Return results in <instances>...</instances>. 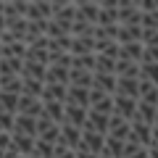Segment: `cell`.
Here are the masks:
<instances>
[{"label": "cell", "mask_w": 158, "mask_h": 158, "mask_svg": "<svg viewBox=\"0 0 158 158\" xmlns=\"http://www.w3.org/2000/svg\"><path fill=\"white\" fill-rule=\"evenodd\" d=\"M150 132L153 127L142 124V121H132L129 124V137H127V142H132V145H140V148H150Z\"/></svg>", "instance_id": "6da1fadb"}, {"label": "cell", "mask_w": 158, "mask_h": 158, "mask_svg": "<svg viewBox=\"0 0 158 158\" xmlns=\"http://www.w3.org/2000/svg\"><path fill=\"white\" fill-rule=\"evenodd\" d=\"M113 113L132 124V121H135V116H137V100H132V98H121V95H113Z\"/></svg>", "instance_id": "7a4b0ae2"}, {"label": "cell", "mask_w": 158, "mask_h": 158, "mask_svg": "<svg viewBox=\"0 0 158 158\" xmlns=\"http://www.w3.org/2000/svg\"><path fill=\"white\" fill-rule=\"evenodd\" d=\"M108 137L127 142V137H129V121H124L121 116H116V113H113V116L108 118Z\"/></svg>", "instance_id": "3957f363"}, {"label": "cell", "mask_w": 158, "mask_h": 158, "mask_svg": "<svg viewBox=\"0 0 158 158\" xmlns=\"http://www.w3.org/2000/svg\"><path fill=\"white\" fill-rule=\"evenodd\" d=\"M116 95L140 100V79H121V77H116Z\"/></svg>", "instance_id": "277c9868"}, {"label": "cell", "mask_w": 158, "mask_h": 158, "mask_svg": "<svg viewBox=\"0 0 158 158\" xmlns=\"http://www.w3.org/2000/svg\"><path fill=\"white\" fill-rule=\"evenodd\" d=\"M92 87L103 90L106 95H116V77L113 74H92Z\"/></svg>", "instance_id": "5b68a950"}, {"label": "cell", "mask_w": 158, "mask_h": 158, "mask_svg": "<svg viewBox=\"0 0 158 158\" xmlns=\"http://www.w3.org/2000/svg\"><path fill=\"white\" fill-rule=\"evenodd\" d=\"M118 58H121V61L140 63V61H142V42H127V45H121Z\"/></svg>", "instance_id": "8992f818"}, {"label": "cell", "mask_w": 158, "mask_h": 158, "mask_svg": "<svg viewBox=\"0 0 158 158\" xmlns=\"http://www.w3.org/2000/svg\"><path fill=\"white\" fill-rule=\"evenodd\" d=\"M116 77L121 79H140V63H132V61H116Z\"/></svg>", "instance_id": "52a82bcc"}, {"label": "cell", "mask_w": 158, "mask_h": 158, "mask_svg": "<svg viewBox=\"0 0 158 158\" xmlns=\"http://www.w3.org/2000/svg\"><path fill=\"white\" fill-rule=\"evenodd\" d=\"M124 148H127V142L113 140V137H106V148H103L100 158H124Z\"/></svg>", "instance_id": "ba28073f"}, {"label": "cell", "mask_w": 158, "mask_h": 158, "mask_svg": "<svg viewBox=\"0 0 158 158\" xmlns=\"http://www.w3.org/2000/svg\"><path fill=\"white\" fill-rule=\"evenodd\" d=\"M156 108L158 106H148V103H142V100H137V121H142V124H148V127H153L156 124Z\"/></svg>", "instance_id": "9c48e42d"}, {"label": "cell", "mask_w": 158, "mask_h": 158, "mask_svg": "<svg viewBox=\"0 0 158 158\" xmlns=\"http://www.w3.org/2000/svg\"><path fill=\"white\" fill-rule=\"evenodd\" d=\"M140 100L148 103V106H158V87L140 79Z\"/></svg>", "instance_id": "30bf717a"}, {"label": "cell", "mask_w": 158, "mask_h": 158, "mask_svg": "<svg viewBox=\"0 0 158 158\" xmlns=\"http://www.w3.org/2000/svg\"><path fill=\"white\" fill-rule=\"evenodd\" d=\"M95 71L98 74H113L116 71V61L108 56H103V53H95ZM116 77V74H113Z\"/></svg>", "instance_id": "8fae6325"}, {"label": "cell", "mask_w": 158, "mask_h": 158, "mask_svg": "<svg viewBox=\"0 0 158 158\" xmlns=\"http://www.w3.org/2000/svg\"><path fill=\"white\" fill-rule=\"evenodd\" d=\"M140 79L158 87V63H140Z\"/></svg>", "instance_id": "7c38bea8"}, {"label": "cell", "mask_w": 158, "mask_h": 158, "mask_svg": "<svg viewBox=\"0 0 158 158\" xmlns=\"http://www.w3.org/2000/svg\"><path fill=\"white\" fill-rule=\"evenodd\" d=\"M140 27L145 29V32H156V29H158V11H153V13H142Z\"/></svg>", "instance_id": "4fadbf2b"}, {"label": "cell", "mask_w": 158, "mask_h": 158, "mask_svg": "<svg viewBox=\"0 0 158 158\" xmlns=\"http://www.w3.org/2000/svg\"><path fill=\"white\" fill-rule=\"evenodd\" d=\"M140 63H158V48H145L142 45V61Z\"/></svg>", "instance_id": "5bb4252c"}, {"label": "cell", "mask_w": 158, "mask_h": 158, "mask_svg": "<svg viewBox=\"0 0 158 158\" xmlns=\"http://www.w3.org/2000/svg\"><path fill=\"white\" fill-rule=\"evenodd\" d=\"M142 45L145 48H158V29L156 32H145L142 29Z\"/></svg>", "instance_id": "9a60e30c"}, {"label": "cell", "mask_w": 158, "mask_h": 158, "mask_svg": "<svg viewBox=\"0 0 158 158\" xmlns=\"http://www.w3.org/2000/svg\"><path fill=\"white\" fill-rule=\"evenodd\" d=\"M150 148H158V129L153 127V132H150Z\"/></svg>", "instance_id": "2e32d148"}, {"label": "cell", "mask_w": 158, "mask_h": 158, "mask_svg": "<svg viewBox=\"0 0 158 158\" xmlns=\"http://www.w3.org/2000/svg\"><path fill=\"white\" fill-rule=\"evenodd\" d=\"M148 158H158V148H148Z\"/></svg>", "instance_id": "e0dca14e"}, {"label": "cell", "mask_w": 158, "mask_h": 158, "mask_svg": "<svg viewBox=\"0 0 158 158\" xmlns=\"http://www.w3.org/2000/svg\"><path fill=\"white\" fill-rule=\"evenodd\" d=\"M153 127H156V129H158V108H156V124H153Z\"/></svg>", "instance_id": "ac0fdd59"}]
</instances>
